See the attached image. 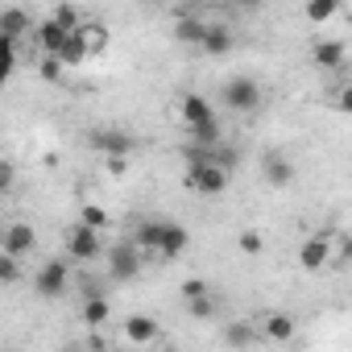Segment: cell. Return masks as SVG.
I'll return each instance as SVG.
<instances>
[{
	"mask_svg": "<svg viewBox=\"0 0 352 352\" xmlns=\"http://www.w3.org/2000/svg\"><path fill=\"white\" fill-rule=\"evenodd\" d=\"M212 294V286L204 282V278H191V282H183V302H195V298H208Z\"/></svg>",
	"mask_w": 352,
	"mask_h": 352,
	"instance_id": "obj_28",
	"label": "cell"
},
{
	"mask_svg": "<svg viewBox=\"0 0 352 352\" xmlns=\"http://www.w3.org/2000/svg\"><path fill=\"white\" fill-rule=\"evenodd\" d=\"M187 311H191L195 319H212V315H216V294H208V298H195V302H187Z\"/></svg>",
	"mask_w": 352,
	"mask_h": 352,
	"instance_id": "obj_30",
	"label": "cell"
},
{
	"mask_svg": "<svg viewBox=\"0 0 352 352\" xmlns=\"http://www.w3.org/2000/svg\"><path fill=\"white\" fill-rule=\"evenodd\" d=\"M191 249V232L183 224H174V220H157V245H153V257L162 261H174V257H183Z\"/></svg>",
	"mask_w": 352,
	"mask_h": 352,
	"instance_id": "obj_3",
	"label": "cell"
},
{
	"mask_svg": "<svg viewBox=\"0 0 352 352\" xmlns=\"http://www.w3.org/2000/svg\"><path fill=\"white\" fill-rule=\"evenodd\" d=\"M120 336H124L129 344L145 348V344H153V340L162 336V323H157L153 315H129V319L120 323Z\"/></svg>",
	"mask_w": 352,
	"mask_h": 352,
	"instance_id": "obj_9",
	"label": "cell"
},
{
	"mask_svg": "<svg viewBox=\"0 0 352 352\" xmlns=\"http://www.w3.org/2000/svg\"><path fill=\"white\" fill-rule=\"evenodd\" d=\"M58 63H63V71L67 67H79V63H87L91 58V50H87V42L79 38V34H67V42L58 46V54H54Z\"/></svg>",
	"mask_w": 352,
	"mask_h": 352,
	"instance_id": "obj_17",
	"label": "cell"
},
{
	"mask_svg": "<svg viewBox=\"0 0 352 352\" xmlns=\"http://www.w3.org/2000/svg\"><path fill=\"white\" fill-rule=\"evenodd\" d=\"M79 224H83V228H91V232H104V228H108V212H104L100 204H83Z\"/></svg>",
	"mask_w": 352,
	"mask_h": 352,
	"instance_id": "obj_25",
	"label": "cell"
},
{
	"mask_svg": "<svg viewBox=\"0 0 352 352\" xmlns=\"http://www.w3.org/2000/svg\"><path fill=\"white\" fill-rule=\"evenodd\" d=\"M220 104H224L228 112H257V104H261V83H257L253 75H236V79L224 83Z\"/></svg>",
	"mask_w": 352,
	"mask_h": 352,
	"instance_id": "obj_1",
	"label": "cell"
},
{
	"mask_svg": "<svg viewBox=\"0 0 352 352\" xmlns=\"http://www.w3.org/2000/svg\"><path fill=\"white\" fill-rule=\"evenodd\" d=\"M34 34H38V46H42V54H50V58H54V54H58V46L67 42V30H58L50 17H46V21L34 30Z\"/></svg>",
	"mask_w": 352,
	"mask_h": 352,
	"instance_id": "obj_19",
	"label": "cell"
},
{
	"mask_svg": "<svg viewBox=\"0 0 352 352\" xmlns=\"http://www.w3.org/2000/svg\"><path fill=\"white\" fill-rule=\"evenodd\" d=\"M187 191H195V195H204V199H212V195H224L228 191V183H232V174H224L220 166H187Z\"/></svg>",
	"mask_w": 352,
	"mask_h": 352,
	"instance_id": "obj_2",
	"label": "cell"
},
{
	"mask_svg": "<svg viewBox=\"0 0 352 352\" xmlns=\"http://www.w3.org/2000/svg\"><path fill=\"white\" fill-rule=\"evenodd\" d=\"M104 166H108V174H112V179H120V174L129 170V157H104Z\"/></svg>",
	"mask_w": 352,
	"mask_h": 352,
	"instance_id": "obj_32",
	"label": "cell"
},
{
	"mask_svg": "<svg viewBox=\"0 0 352 352\" xmlns=\"http://www.w3.org/2000/svg\"><path fill=\"white\" fill-rule=\"evenodd\" d=\"M108 315H112V307H108L104 294H83V323L87 327H104Z\"/></svg>",
	"mask_w": 352,
	"mask_h": 352,
	"instance_id": "obj_18",
	"label": "cell"
},
{
	"mask_svg": "<svg viewBox=\"0 0 352 352\" xmlns=\"http://www.w3.org/2000/svg\"><path fill=\"white\" fill-rule=\"evenodd\" d=\"M21 34H34V17L25 9H5V13H0V38L17 42Z\"/></svg>",
	"mask_w": 352,
	"mask_h": 352,
	"instance_id": "obj_14",
	"label": "cell"
},
{
	"mask_svg": "<svg viewBox=\"0 0 352 352\" xmlns=\"http://www.w3.org/2000/svg\"><path fill=\"white\" fill-rule=\"evenodd\" d=\"M17 187V166L9 157H0V195H9Z\"/></svg>",
	"mask_w": 352,
	"mask_h": 352,
	"instance_id": "obj_27",
	"label": "cell"
},
{
	"mask_svg": "<svg viewBox=\"0 0 352 352\" xmlns=\"http://www.w3.org/2000/svg\"><path fill=\"white\" fill-rule=\"evenodd\" d=\"M0 232H5V228H0Z\"/></svg>",
	"mask_w": 352,
	"mask_h": 352,
	"instance_id": "obj_33",
	"label": "cell"
},
{
	"mask_svg": "<svg viewBox=\"0 0 352 352\" xmlns=\"http://www.w3.org/2000/svg\"><path fill=\"white\" fill-rule=\"evenodd\" d=\"M179 116H183V124L187 129H204V124H212L216 120V112H212V104L204 100V96H183V104H179Z\"/></svg>",
	"mask_w": 352,
	"mask_h": 352,
	"instance_id": "obj_13",
	"label": "cell"
},
{
	"mask_svg": "<svg viewBox=\"0 0 352 352\" xmlns=\"http://www.w3.org/2000/svg\"><path fill=\"white\" fill-rule=\"evenodd\" d=\"M311 58H315V67H323V71H340L344 58H348V46H344V42H315Z\"/></svg>",
	"mask_w": 352,
	"mask_h": 352,
	"instance_id": "obj_16",
	"label": "cell"
},
{
	"mask_svg": "<svg viewBox=\"0 0 352 352\" xmlns=\"http://www.w3.org/2000/svg\"><path fill=\"white\" fill-rule=\"evenodd\" d=\"M13 67H17V42H5V38H0V87L13 79Z\"/></svg>",
	"mask_w": 352,
	"mask_h": 352,
	"instance_id": "obj_26",
	"label": "cell"
},
{
	"mask_svg": "<svg viewBox=\"0 0 352 352\" xmlns=\"http://www.w3.org/2000/svg\"><path fill=\"white\" fill-rule=\"evenodd\" d=\"M42 79H54V83H58V79H63V63L50 58V54H42Z\"/></svg>",
	"mask_w": 352,
	"mask_h": 352,
	"instance_id": "obj_31",
	"label": "cell"
},
{
	"mask_svg": "<svg viewBox=\"0 0 352 352\" xmlns=\"http://www.w3.org/2000/svg\"><path fill=\"white\" fill-rule=\"evenodd\" d=\"M50 21H54L58 30H67V34H75V30H79V25L87 21V17H83V13H79L75 5H58V9L50 13Z\"/></svg>",
	"mask_w": 352,
	"mask_h": 352,
	"instance_id": "obj_21",
	"label": "cell"
},
{
	"mask_svg": "<svg viewBox=\"0 0 352 352\" xmlns=\"http://www.w3.org/2000/svg\"><path fill=\"white\" fill-rule=\"evenodd\" d=\"M67 282H71V265L67 261H46L34 278V290H38V298H58L67 290Z\"/></svg>",
	"mask_w": 352,
	"mask_h": 352,
	"instance_id": "obj_7",
	"label": "cell"
},
{
	"mask_svg": "<svg viewBox=\"0 0 352 352\" xmlns=\"http://www.w3.org/2000/svg\"><path fill=\"white\" fill-rule=\"evenodd\" d=\"M331 261H336L331 232H315V236H307V241H302V249H298V265H302L307 274H319V270H327Z\"/></svg>",
	"mask_w": 352,
	"mask_h": 352,
	"instance_id": "obj_4",
	"label": "cell"
},
{
	"mask_svg": "<svg viewBox=\"0 0 352 352\" xmlns=\"http://www.w3.org/2000/svg\"><path fill=\"white\" fill-rule=\"evenodd\" d=\"M294 331H298V323H294V315H286V311H274V315H265V319L257 323V336L270 340V344H286V340H294Z\"/></svg>",
	"mask_w": 352,
	"mask_h": 352,
	"instance_id": "obj_10",
	"label": "cell"
},
{
	"mask_svg": "<svg viewBox=\"0 0 352 352\" xmlns=\"http://www.w3.org/2000/svg\"><path fill=\"white\" fill-rule=\"evenodd\" d=\"M336 13H340V0H311V5H307V21H315V25L331 21Z\"/></svg>",
	"mask_w": 352,
	"mask_h": 352,
	"instance_id": "obj_24",
	"label": "cell"
},
{
	"mask_svg": "<svg viewBox=\"0 0 352 352\" xmlns=\"http://www.w3.org/2000/svg\"><path fill=\"white\" fill-rule=\"evenodd\" d=\"M253 340H257V327L253 323H228L224 327V344L228 348H249Z\"/></svg>",
	"mask_w": 352,
	"mask_h": 352,
	"instance_id": "obj_20",
	"label": "cell"
},
{
	"mask_svg": "<svg viewBox=\"0 0 352 352\" xmlns=\"http://www.w3.org/2000/svg\"><path fill=\"white\" fill-rule=\"evenodd\" d=\"M204 30H208V21H199V17H183V21H179V30H174V38L199 46V42H204Z\"/></svg>",
	"mask_w": 352,
	"mask_h": 352,
	"instance_id": "obj_23",
	"label": "cell"
},
{
	"mask_svg": "<svg viewBox=\"0 0 352 352\" xmlns=\"http://www.w3.org/2000/svg\"><path fill=\"white\" fill-rule=\"evenodd\" d=\"M108 274H112L116 282H129V278L141 274V253L133 249V241H124V245H116V249L108 253Z\"/></svg>",
	"mask_w": 352,
	"mask_h": 352,
	"instance_id": "obj_8",
	"label": "cell"
},
{
	"mask_svg": "<svg viewBox=\"0 0 352 352\" xmlns=\"http://www.w3.org/2000/svg\"><path fill=\"white\" fill-rule=\"evenodd\" d=\"M261 174H265L270 187H290V183H294V166H290V157H286L282 149H270V153L261 157Z\"/></svg>",
	"mask_w": 352,
	"mask_h": 352,
	"instance_id": "obj_11",
	"label": "cell"
},
{
	"mask_svg": "<svg viewBox=\"0 0 352 352\" xmlns=\"http://www.w3.org/2000/svg\"><path fill=\"white\" fill-rule=\"evenodd\" d=\"M34 245H38V232H34V224H25V220H17V224H9L5 232H0V253L13 257V261L30 257Z\"/></svg>",
	"mask_w": 352,
	"mask_h": 352,
	"instance_id": "obj_5",
	"label": "cell"
},
{
	"mask_svg": "<svg viewBox=\"0 0 352 352\" xmlns=\"http://www.w3.org/2000/svg\"><path fill=\"white\" fill-rule=\"evenodd\" d=\"M236 249H241L245 257H261V253H265V236H261L257 228H241V232H236Z\"/></svg>",
	"mask_w": 352,
	"mask_h": 352,
	"instance_id": "obj_22",
	"label": "cell"
},
{
	"mask_svg": "<svg viewBox=\"0 0 352 352\" xmlns=\"http://www.w3.org/2000/svg\"><path fill=\"white\" fill-rule=\"evenodd\" d=\"M91 145H96L104 157H129V153H133V137L120 133V129H96V133H91Z\"/></svg>",
	"mask_w": 352,
	"mask_h": 352,
	"instance_id": "obj_12",
	"label": "cell"
},
{
	"mask_svg": "<svg viewBox=\"0 0 352 352\" xmlns=\"http://www.w3.org/2000/svg\"><path fill=\"white\" fill-rule=\"evenodd\" d=\"M199 50H204V54H212V58H224V54L232 50V30H228V25H208V30H204Z\"/></svg>",
	"mask_w": 352,
	"mask_h": 352,
	"instance_id": "obj_15",
	"label": "cell"
},
{
	"mask_svg": "<svg viewBox=\"0 0 352 352\" xmlns=\"http://www.w3.org/2000/svg\"><path fill=\"white\" fill-rule=\"evenodd\" d=\"M96 257H100V232L75 224V228L67 232V261H75V265H91Z\"/></svg>",
	"mask_w": 352,
	"mask_h": 352,
	"instance_id": "obj_6",
	"label": "cell"
},
{
	"mask_svg": "<svg viewBox=\"0 0 352 352\" xmlns=\"http://www.w3.org/2000/svg\"><path fill=\"white\" fill-rule=\"evenodd\" d=\"M17 278H21V261H13V257L0 253V286H9V282H17Z\"/></svg>",
	"mask_w": 352,
	"mask_h": 352,
	"instance_id": "obj_29",
	"label": "cell"
}]
</instances>
